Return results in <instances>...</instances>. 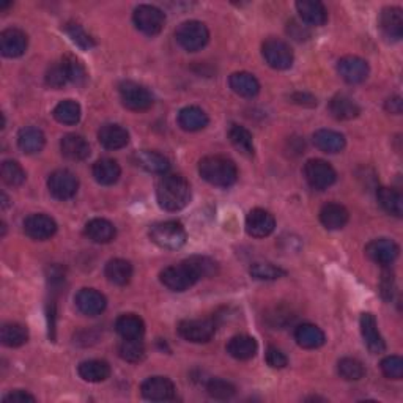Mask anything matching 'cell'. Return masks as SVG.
I'll use <instances>...</instances> for the list:
<instances>
[{"label":"cell","instance_id":"obj_1","mask_svg":"<svg viewBox=\"0 0 403 403\" xmlns=\"http://www.w3.org/2000/svg\"><path fill=\"white\" fill-rule=\"evenodd\" d=\"M156 199L166 211H180L190 200V186L185 177L166 173L156 185Z\"/></svg>","mask_w":403,"mask_h":403},{"label":"cell","instance_id":"obj_2","mask_svg":"<svg viewBox=\"0 0 403 403\" xmlns=\"http://www.w3.org/2000/svg\"><path fill=\"white\" fill-rule=\"evenodd\" d=\"M199 173L205 181L219 188H229L238 178L235 163L217 155L202 158L199 163Z\"/></svg>","mask_w":403,"mask_h":403},{"label":"cell","instance_id":"obj_3","mask_svg":"<svg viewBox=\"0 0 403 403\" xmlns=\"http://www.w3.org/2000/svg\"><path fill=\"white\" fill-rule=\"evenodd\" d=\"M150 240L156 246L168 249V251H177L186 243V230L178 221H164L156 222L150 227Z\"/></svg>","mask_w":403,"mask_h":403},{"label":"cell","instance_id":"obj_4","mask_svg":"<svg viewBox=\"0 0 403 403\" xmlns=\"http://www.w3.org/2000/svg\"><path fill=\"white\" fill-rule=\"evenodd\" d=\"M175 38L188 53H195V50H200L203 46H207L210 32L207 26L200 23V21H186V23L178 26L177 32H175Z\"/></svg>","mask_w":403,"mask_h":403},{"label":"cell","instance_id":"obj_5","mask_svg":"<svg viewBox=\"0 0 403 403\" xmlns=\"http://www.w3.org/2000/svg\"><path fill=\"white\" fill-rule=\"evenodd\" d=\"M159 279L163 282L164 287L172 291H186L193 285L199 281V277L195 276V273L186 262L180 263V265L167 267L166 269L161 271Z\"/></svg>","mask_w":403,"mask_h":403},{"label":"cell","instance_id":"obj_6","mask_svg":"<svg viewBox=\"0 0 403 403\" xmlns=\"http://www.w3.org/2000/svg\"><path fill=\"white\" fill-rule=\"evenodd\" d=\"M120 92V100L124 107H128L129 111H146L153 106V95L145 89L144 85L133 82V80H124L119 87Z\"/></svg>","mask_w":403,"mask_h":403},{"label":"cell","instance_id":"obj_7","mask_svg":"<svg viewBox=\"0 0 403 403\" xmlns=\"http://www.w3.org/2000/svg\"><path fill=\"white\" fill-rule=\"evenodd\" d=\"M304 177L311 188L317 190H323L334 185L337 173L334 171V167L326 163V161L311 159L307 161L304 166Z\"/></svg>","mask_w":403,"mask_h":403},{"label":"cell","instance_id":"obj_8","mask_svg":"<svg viewBox=\"0 0 403 403\" xmlns=\"http://www.w3.org/2000/svg\"><path fill=\"white\" fill-rule=\"evenodd\" d=\"M134 26L142 33L149 36H155L163 31L166 16L164 13L153 5H139L133 14Z\"/></svg>","mask_w":403,"mask_h":403},{"label":"cell","instance_id":"obj_9","mask_svg":"<svg viewBox=\"0 0 403 403\" xmlns=\"http://www.w3.org/2000/svg\"><path fill=\"white\" fill-rule=\"evenodd\" d=\"M262 54L267 63L274 70H289L293 65V50L287 43L277 38H269L262 46Z\"/></svg>","mask_w":403,"mask_h":403},{"label":"cell","instance_id":"obj_10","mask_svg":"<svg viewBox=\"0 0 403 403\" xmlns=\"http://www.w3.org/2000/svg\"><path fill=\"white\" fill-rule=\"evenodd\" d=\"M77 188H79V181L76 178V175L70 171H65V168L53 172L48 178L49 193L58 200H68L71 197H75L77 193Z\"/></svg>","mask_w":403,"mask_h":403},{"label":"cell","instance_id":"obj_11","mask_svg":"<svg viewBox=\"0 0 403 403\" xmlns=\"http://www.w3.org/2000/svg\"><path fill=\"white\" fill-rule=\"evenodd\" d=\"M216 333V325L211 320H183L178 325V334L193 343H205L211 340Z\"/></svg>","mask_w":403,"mask_h":403},{"label":"cell","instance_id":"obj_12","mask_svg":"<svg viewBox=\"0 0 403 403\" xmlns=\"http://www.w3.org/2000/svg\"><path fill=\"white\" fill-rule=\"evenodd\" d=\"M399 252H400L399 246L395 245L392 240L387 238L372 240L370 243L365 246V254H367V257L381 267H387L391 265V263H394L395 259L399 257Z\"/></svg>","mask_w":403,"mask_h":403},{"label":"cell","instance_id":"obj_13","mask_svg":"<svg viewBox=\"0 0 403 403\" xmlns=\"http://www.w3.org/2000/svg\"><path fill=\"white\" fill-rule=\"evenodd\" d=\"M276 229L274 216L267 210L255 208L246 217V232L254 238L269 237Z\"/></svg>","mask_w":403,"mask_h":403},{"label":"cell","instance_id":"obj_14","mask_svg":"<svg viewBox=\"0 0 403 403\" xmlns=\"http://www.w3.org/2000/svg\"><path fill=\"white\" fill-rule=\"evenodd\" d=\"M337 71L348 84H361L369 76V65L361 57L347 55L337 63Z\"/></svg>","mask_w":403,"mask_h":403},{"label":"cell","instance_id":"obj_15","mask_svg":"<svg viewBox=\"0 0 403 403\" xmlns=\"http://www.w3.org/2000/svg\"><path fill=\"white\" fill-rule=\"evenodd\" d=\"M142 397L151 402H167L175 397V386L166 377L146 378L141 386Z\"/></svg>","mask_w":403,"mask_h":403},{"label":"cell","instance_id":"obj_16","mask_svg":"<svg viewBox=\"0 0 403 403\" xmlns=\"http://www.w3.org/2000/svg\"><path fill=\"white\" fill-rule=\"evenodd\" d=\"M24 232L28 238L45 241L55 235L57 222L48 215H31L24 221Z\"/></svg>","mask_w":403,"mask_h":403},{"label":"cell","instance_id":"obj_17","mask_svg":"<svg viewBox=\"0 0 403 403\" xmlns=\"http://www.w3.org/2000/svg\"><path fill=\"white\" fill-rule=\"evenodd\" d=\"M359 325H361V334H362L364 343H365V347L369 348L370 353L373 355L383 353V351L386 350V343L378 331L377 318L369 312L362 313L361 320H359Z\"/></svg>","mask_w":403,"mask_h":403},{"label":"cell","instance_id":"obj_18","mask_svg":"<svg viewBox=\"0 0 403 403\" xmlns=\"http://www.w3.org/2000/svg\"><path fill=\"white\" fill-rule=\"evenodd\" d=\"M76 301V307L79 309L80 313L89 315V317H97V315H101L104 312L107 301L106 296L100 293L98 290L93 289H82L79 290V293L75 298Z\"/></svg>","mask_w":403,"mask_h":403},{"label":"cell","instance_id":"obj_19","mask_svg":"<svg viewBox=\"0 0 403 403\" xmlns=\"http://www.w3.org/2000/svg\"><path fill=\"white\" fill-rule=\"evenodd\" d=\"M27 35L19 28H6L0 33V50L9 58H16L27 50Z\"/></svg>","mask_w":403,"mask_h":403},{"label":"cell","instance_id":"obj_20","mask_svg":"<svg viewBox=\"0 0 403 403\" xmlns=\"http://www.w3.org/2000/svg\"><path fill=\"white\" fill-rule=\"evenodd\" d=\"M380 28L385 38L399 41L403 35V16L397 6H387L380 14Z\"/></svg>","mask_w":403,"mask_h":403},{"label":"cell","instance_id":"obj_21","mask_svg":"<svg viewBox=\"0 0 403 403\" xmlns=\"http://www.w3.org/2000/svg\"><path fill=\"white\" fill-rule=\"evenodd\" d=\"M134 163L144 171L150 173H159L166 175L171 168V161H168L164 155H161L158 151L153 150H141L134 153Z\"/></svg>","mask_w":403,"mask_h":403},{"label":"cell","instance_id":"obj_22","mask_svg":"<svg viewBox=\"0 0 403 403\" xmlns=\"http://www.w3.org/2000/svg\"><path fill=\"white\" fill-rule=\"evenodd\" d=\"M98 141L107 150H120L129 142V134L120 124H104L98 131Z\"/></svg>","mask_w":403,"mask_h":403},{"label":"cell","instance_id":"obj_23","mask_svg":"<svg viewBox=\"0 0 403 403\" xmlns=\"http://www.w3.org/2000/svg\"><path fill=\"white\" fill-rule=\"evenodd\" d=\"M62 155L70 161H84L90 156V145L82 136L67 134L60 141Z\"/></svg>","mask_w":403,"mask_h":403},{"label":"cell","instance_id":"obj_24","mask_svg":"<svg viewBox=\"0 0 403 403\" xmlns=\"http://www.w3.org/2000/svg\"><path fill=\"white\" fill-rule=\"evenodd\" d=\"M350 219L348 210L340 203H326L320 210V221L328 230H340Z\"/></svg>","mask_w":403,"mask_h":403},{"label":"cell","instance_id":"obj_25","mask_svg":"<svg viewBox=\"0 0 403 403\" xmlns=\"http://www.w3.org/2000/svg\"><path fill=\"white\" fill-rule=\"evenodd\" d=\"M296 10L306 24L323 26L328 21V11L325 5L318 0H299L296 2Z\"/></svg>","mask_w":403,"mask_h":403},{"label":"cell","instance_id":"obj_26","mask_svg":"<svg viewBox=\"0 0 403 403\" xmlns=\"http://www.w3.org/2000/svg\"><path fill=\"white\" fill-rule=\"evenodd\" d=\"M257 350L259 345L254 337L245 334L232 337L229 343H227V353H229L232 358L238 359V361H247V359L254 358L257 355Z\"/></svg>","mask_w":403,"mask_h":403},{"label":"cell","instance_id":"obj_27","mask_svg":"<svg viewBox=\"0 0 403 403\" xmlns=\"http://www.w3.org/2000/svg\"><path fill=\"white\" fill-rule=\"evenodd\" d=\"M229 84H230V89L243 98H254V97H257L260 92V84H259L257 77L246 71L233 72L229 79Z\"/></svg>","mask_w":403,"mask_h":403},{"label":"cell","instance_id":"obj_28","mask_svg":"<svg viewBox=\"0 0 403 403\" xmlns=\"http://www.w3.org/2000/svg\"><path fill=\"white\" fill-rule=\"evenodd\" d=\"M85 235L93 243L106 245L115 238V225L107 219L95 217L85 225Z\"/></svg>","mask_w":403,"mask_h":403},{"label":"cell","instance_id":"obj_29","mask_svg":"<svg viewBox=\"0 0 403 403\" xmlns=\"http://www.w3.org/2000/svg\"><path fill=\"white\" fill-rule=\"evenodd\" d=\"M92 172H93L95 180H97L100 185L111 186L119 181L120 175H122V168L117 161L104 158V159L97 161V163L93 164Z\"/></svg>","mask_w":403,"mask_h":403},{"label":"cell","instance_id":"obj_30","mask_svg":"<svg viewBox=\"0 0 403 403\" xmlns=\"http://www.w3.org/2000/svg\"><path fill=\"white\" fill-rule=\"evenodd\" d=\"M79 377L89 383H101L106 381L111 375V365L106 361H100V359H90V361H84L79 364L77 367Z\"/></svg>","mask_w":403,"mask_h":403},{"label":"cell","instance_id":"obj_31","mask_svg":"<svg viewBox=\"0 0 403 403\" xmlns=\"http://www.w3.org/2000/svg\"><path fill=\"white\" fill-rule=\"evenodd\" d=\"M295 340L299 347H303L306 350H313V348H320L321 345H323L326 337H325V333L321 331L318 326L311 325V323H303L296 328Z\"/></svg>","mask_w":403,"mask_h":403},{"label":"cell","instance_id":"obj_32","mask_svg":"<svg viewBox=\"0 0 403 403\" xmlns=\"http://www.w3.org/2000/svg\"><path fill=\"white\" fill-rule=\"evenodd\" d=\"M313 144L318 150L325 153H340L345 149L347 141L343 134L333 129H318L313 134Z\"/></svg>","mask_w":403,"mask_h":403},{"label":"cell","instance_id":"obj_33","mask_svg":"<svg viewBox=\"0 0 403 403\" xmlns=\"http://www.w3.org/2000/svg\"><path fill=\"white\" fill-rule=\"evenodd\" d=\"M46 144V137L43 134V131L33 127H27L19 131L18 134V145L27 155H35L40 153L43 146Z\"/></svg>","mask_w":403,"mask_h":403},{"label":"cell","instance_id":"obj_34","mask_svg":"<svg viewBox=\"0 0 403 403\" xmlns=\"http://www.w3.org/2000/svg\"><path fill=\"white\" fill-rule=\"evenodd\" d=\"M329 112L337 120H353L361 112V109L347 95H335L329 101Z\"/></svg>","mask_w":403,"mask_h":403},{"label":"cell","instance_id":"obj_35","mask_svg":"<svg viewBox=\"0 0 403 403\" xmlns=\"http://www.w3.org/2000/svg\"><path fill=\"white\" fill-rule=\"evenodd\" d=\"M115 329L123 339H142L145 333V325L141 317L134 313H124L117 318Z\"/></svg>","mask_w":403,"mask_h":403},{"label":"cell","instance_id":"obj_36","mask_svg":"<svg viewBox=\"0 0 403 403\" xmlns=\"http://www.w3.org/2000/svg\"><path fill=\"white\" fill-rule=\"evenodd\" d=\"M178 124L180 127L189 131V133H194V131H200L208 124V115L205 114L200 107L197 106H188L185 109H181L178 114Z\"/></svg>","mask_w":403,"mask_h":403},{"label":"cell","instance_id":"obj_37","mask_svg":"<svg viewBox=\"0 0 403 403\" xmlns=\"http://www.w3.org/2000/svg\"><path fill=\"white\" fill-rule=\"evenodd\" d=\"M104 274L107 281L114 285H127L133 277V265L128 260L114 259L106 265Z\"/></svg>","mask_w":403,"mask_h":403},{"label":"cell","instance_id":"obj_38","mask_svg":"<svg viewBox=\"0 0 403 403\" xmlns=\"http://www.w3.org/2000/svg\"><path fill=\"white\" fill-rule=\"evenodd\" d=\"M377 199L387 215L402 217L403 215V197L392 188H380L377 190Z\"/></svg>","mask_w":403,"mask_h":403},{"label":"cell","instance_id":"obj_39","mask_svg":"<svg viewBox=\"0 0 403 403\" xmlns=\"http://www.w3.org/2000/svg\"><path fill=\"white\" fill-rule=\"evenodd\" d=\"M229 137L233 146H235L240 153H243V155L247 158L254 156L255 153L254 139L252 134L249 133L245 127H241V124H232L229 129Z\"/></svg>","mask_w":403,"mask_h":403},{"label":"cell","instance_id":"obj_40","mask_svg":"<svg viewBox=\"0 0 403 403\" xmlns=\"http://www.w3.org/2000/svg\"><path fill=\"white\" fill-rule=\"evenodd\" d=\"M28 339L27 328L19 323H5L0 329V340L5 347L16 348L24 345Z\"/></svg>","mask_w":403,"mask_h":403},{"label":"cell","instance_id":"obj_41","mask_svg":"<svg viewBox=\"0 0 403 403\" xmlns=\"http://www.w3.org/2000/svg\"><path fill=\"white\" fill-rule=\"evenodd\" d=\"M54 117L58 123L76 124L80 120V106L76 101L65 100L55 106Z\"/></svg>","mask_w":403,"mask_h":403},{"label":"cell","instance_id":"obj_42","mask_svg":"<svg viewBox=\"0 0 403 403\" xmlns=\"http://www.w3.org/2000/svg\"><path fill=\"white\" fill-rule=\"evenodd\" d=\"M119 355L128 362H141L145 358L142 339H123L119 347Z\"/></svg>","mask_w":403,"mask_h":403},{"label":"cell","instance_id":"obj_43","mask_svg":"<svg viewBox=\"0 0 403 403\" xmlns=\"http://www.w3.org/2000/svg\"><path fill=\"white\" fill-rule=\"evenodd\" d=\"M2 180L5 185L18 188L26 181V172L16 161H4L2 163Z\"/></svg>","mask_w":403,"mask_h":403},{"label":"cell","instance_id":"obj_44","mask_svg":"<svg viewBox=\"0 0 403 403\" xmlns=\"http://www.w3.org/2000/svg\"><path fill=\"white\" fill-rule=\"evenodd\" d=\"M337 370H339V375L347 381H358L365 375L364 365L355 358L340 359L339 364H337Z\"/></svg>","mask_w":403,"mask_h":403},{"label":"cell","instance_id":"obj_45","mask_svg":"<svg viewBox=\"0 0 403 403\" xmlns=\"http://www.w3.org/2000/svg\"><path fill=\"white\" fill-rule=\"evenodd\" d=\"M190 269L194 271L195 276L199 277V281L203 277H213L217 273V265L215 260H211L208 257H202V255H194V257H189L185 260Z\"/></svg>","mask_w":403,"mask_h":403},{"label":"cell","instance_id":"obj_46","mask_svg":"<svg viewBox=\"0 0 403 403\" xmlns=\"http://www.w3.org/2000/svg\"><path fill=\"white\" fill-rule=\"evenodd\" d=\"M249 271H251V276L254 279L257 281H276L285 274V271L282 268L268 262L252 263V267Z\"/></svg>","mask_w":403,"mask_h":403},{"label":"cell","instance_id":"obj_47","mask_svg":"<svg viewBox=\"0 0 403 403\" xmlns=\"http://www.w3.org/2000/svg\"><path fill=\"white\" fill-rule=\"evenodd\" d=\"M235 386L225 380L213 378L207 383V392L210 397H213L216 400H229L235 395Z\"/></svg>","mask_w":403,"mask_h":403},{"label":"cell","instance_id":"obj_48","mask_svg":"<svg viewBox=\"0 0 403 403\" xmlns=\"http://www.w3.org/2000/svg\"><path fill=\"white\" fill-rule=\"evenodd\" d=\"M65 32L68 33L70 38L76 43L80 49L89 50L95 46V40L84 31V27L76 23H68L65 26Z\"/></svg>","mask_w":403,"mask_h":403},{"label":"cell","instance_id":"obj_49","mask_svg":"<svg viewBox=\"0 0 403 403\" xmlns=\"http://www.w3.org/2000/svg\"><path fill=\"white\" fill-rule=\"evenodd\" d=\"M65 70H67V75H68V80L72 84L76 85H82L87 79V72L85 68L82 67V63L79 60H76L75 57L67 55L62 60Z\"/></svg>","mask_w":403,"mask_h":403},{"label":"cell","instance_id":"obj_50","mask_svg":"<svg viewBox=\"0 0 403 403\" xmlns=\"http://www.w3.org/2000/svg\"><path fill=\"white\" fill-rule=\"evenodd\" d=\"M68 82V75L65 70L63 63L58 62L50 65L46 71V84L50 89H62V87Z\"/></svg>","mask_w":403,"mask_h":403},{"label":"cell","instance_id":"obj_51","mask_svg":"<svg viewBox=\"0 0 403 403\" xmlns=\"http://www.w3.org/2000/svg\"><path fill=\"white\" fill-rule=\"evenodd\" d=\"M381 372L391 380L403 378V359L400 356H386L381 361Z\"/></svg>","mask_w":403,"mask_h":403},{"label":"cell","instance_id":"obj_52","mask_svg":"<svg viewBox=\"0 0 403 403\" xmlns=\"http://www.w3.org/2000/svg\"><path fill=\"white\" fill-rule=\"evenodd\" d=\"M267 362L269 367L273 369H284L285 365L289 364L287 356H285L281 350H277L276 347H269L267 351Z\"/></svg>","mask_w":403,"mask_h":403},{"label":"cell","instance_id":"obj_53","mask_svg":"<svg viewBox=\"0 0 403 403\" xmlns=\"http://www.w3.org/2000/svg\"><path fill=\"white\" fill-rule=\"evenodd\" d=\"M5 403H26V402H35L33 395H31L26 391H13L9 395H5L4 397Z\"/></svg>","mask_w":403,"mask_h":403},{"label":"cell","instance_id":"obj_54","mask_svg":"<svg viewBox=\"0 0 403 403\" xmlns=\"http://www.w3.org/2000/svg\"><path fill=\"white\" fill-rule=\"evenodd\" d=\"M381 293H383L385 299L391 301L392 299V293H394V279L391 273H385L383 279H381Z\"/></svg>","mask_w":403,"mask_h":403},{"label":"cell","instance_id":"obj_55","mask_svg":"<svg viewBox=\"0 0 403 403\" xmlns=\"http://www.w3.org/2000/svg\"><path fill=\"white\" fill-rule=\"evenodd\" d=\"M402 107H403V102L400 97H392L386 101V111L399 115L402 114Z\"/></svg>","mask_w":403,"mask_h":403},{"label":"cell","instance_id":"obj_56","mask_svg":"<svg viewBox=\"0 0 403 403\" xmlns=\"http://www.w3.org/2000/svg\"><path fill=\"white\" fill-rule=\"evenodd\" d=\"M2 200H4V208H6V205H9V199H6L5 194H2Z\"/></svg>","mask_w":403,"mask_h":403}]
</instances>
